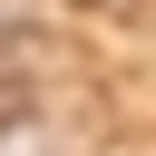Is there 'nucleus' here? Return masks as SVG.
I'll list each match as a JSON object with an SVG mask.
<instances>
[{"label": "nucleus", "mask_w": 156, "mask_h": 156, "mask_svg": "<svg viewBox=\"0 0 156 156\" xmlns=\"http://www.w3.org/2000/svg\"><path fill=\"white\" fill-rule=\"evenodd\" d=\"M0 156H68V127H49V117H20V127H0Z\"/></svg>", "instance_id": "1"}]
</instances>
